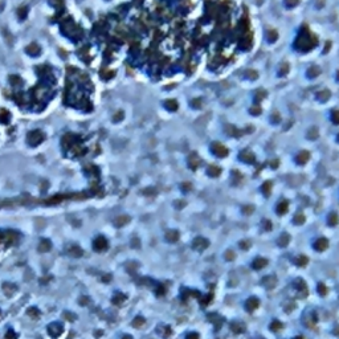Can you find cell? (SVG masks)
I'll return each mask as SVG.
<instances>
[{
	"label": "cell",
	"mask_w": 339,
	"mask_h": 339,
	"mask_svg": "<svg viewBox=\"0 0 339 339\" xmlns=\"http://www.w3.org/2000/svg\"><path fill=\"white\" fill-rule=\"evenodd\" d=\"M64 329H63V325L59 323V322H54V323H50L48 326V333L52 338H59L61 334H63Z\"/></svg>",
	"instance_id": "obj_1"
},
{
	"label": "cell",
	"mask_w": 339,
	"mask_h": 339,
	"mask_svg": "<svg viewBox=\"0 0 339 339\" xmlns=\"http://www.w3.org/2000/svg\"><path fill=\"white\" fill-rule=\"evenodd\" d=\"M42 139H44V135H42L41 131H38V130H34L28 135V143L32 144V146L40 144L42 142Z\"/></svg>",
	"instance_id": "obj_2"
},
{
	"label": "cell",
	"mask_w": 339,
	"mask_h": 339,
	"mask_svg": "<svg viewBox=\"0 0 339 339\" xmlns=\"http://www.w3.org/2000/svg\"><path fill=\"white\" fill-rule=\"evenodd\" d=\"M93 248H94V250H97V252H103L105 249H107V240L105 239L103 236H98L94 240Z\"/></svg>",
	"instance_id": "obj_3"
},
{
	"label": "cell",
	"mask_w": 339,
	"mask_h": 339,
	"mask_svg": "<svg viewBox=\"0 0 339 339\" xmlns=\"http://www.w3.org/2000/svg\"><path fill=\"white\" fill-rule=\"evenodd\" d=\"M193 249H196V250H204L207 246H208V240H205L203 239V237H197V239L193 240Z\"/></svg>",
	"instance_id": "obj_4"
},
{
	"label": "cell",
	"mask_w": 339,
	"mask_h": 339,
	"mask_svg": "<svg viewBox=\"0 0 339 339\" xmlns=\"http://www.w3.org/2000/svg\"><path fill=\"white\" fill-rule=\"evenodd\" d=\"M327 246H329V241L326 239H318L314 244V248H315V250H318V252H323Z\"/></svg>",
	"instance_id": "obj_5"
},
{
	"label": "cell",
	"mask_w": 339,
	"mask_h": 339,
	"mask_svg": "<svg viewBox=\"0 0 339 339\" xmlns=\"http://www.w3.org/2000/svg\"><path fill=\"white\" fill-rule=\"evenodd\" d=\"M166 240L168 243H175L179 240V232L178 231H168L166 233Z\"/></svg>",
	"instance_id": "obj_6"
},
{
	"label": "cell",
	"mask_w": 339,
	"mask_h": 339,
	"mask_svg": "<svg viewBox=\"0 0 339 339\" xmlns=\"http://www.w3.org/2000/svg\"><path fill=\"white\" fill-rule=\"evenodd\" d=\"M265 265H268V260L262 258V257H258L253 261V268L254 269H262Z\"/></svg>",
	"instance_id": "obj_7"
},
{
	"label": "cell",
	"mask_w": 339,
	"mask_h": 339,
	"mask_svg": "<svg viewBox=\"0 0 339 339\" xmlns=\"http://www.w3.org/2000/svg\"><path fill=\"white\" fill-rule=\"evenodd\" d=\"M50 248H52V244H50V241L46 239L41 240L40 245H38V250H40V252H48V250H50Z\"/></svg>",
	"instance_id": "obj_8"
},
{
	"label": "cell",
	"mask_w": 339,
	"mask_h": 339,
	"mask_svg": "<svg viewBox=\"0 0 339 339\" xmlns=\"http://www.w3.org/2000/svg\"><path fill=\"white\" fill-rule=\"evenodd\" d=\"M260 305V302H258V299L256 297H252V298H249L248 299V302H246V306H248V309L249 310H254V309H257Z\"/></svg>",
	"instance_id": "obj_9"
},
{
	"label": "cell",
	"mask_w": 339,
	"mask_h": 339,
	"mask_svg": "<svg viewBox=\"0 0 339 339\" xmlns=\"http://www.w3.org/2000/svg\"><path fill=\"white\" fill-rule=\"evenodd\" d=\"M27 52L29 54H33V56H37L38 53H40V46L37 45V44H34V42H32L30 44V45L27 48Z\"/></svg>",
	"instance_id": "obj_10"
},
{
	"label": "cell",
	"mask_w": 339,
	"mask_h": 339,
	"mask_svg": "<svg viewBox=\"0 0 339 339\" xmlns=\"http://www.w3.org/2000/svg\"><path fill=\"white\" fill-rule=\"evenodd\" d=\"M69 254H70V256L80 257V256H82V249H81L78 245H73V246H72V249L69 250Z\"/></svg>",
	"instance_id": "obj_11"
},
{
	"label": "cell",
	"mask_w": 339,
	"mask_h": 339,
	"mask_svg": "<svg viewBox=\"0 0 339 339\" xmlns=\"http://www.w3.org/2000/svg\"><path fill=\"white\" fill-rule=\"evenodd\" d=\"M27 313H28V315H29V317H32L33 319H37L38 317H40V314H41L40 310H38L37 307H30V309H28V311H27Z\"/></svg>",
	"instance_id": "obj_12"
},
{
	"label": "cell",
	"mask_w": 339,
	"mask_h": 339,
	"mask_svg": "<svg viewBox=\"0 0 339 339\" xmlns=\"http://www.w3.org/2000/svg\"><path fill=\"white\" fill-rule=\"evenodd\" d=\"M289 241H290V237H289V235H286V233H284V235L280 237L278 243H280V245H281V246H286V245L289 244Z\"/></svg>",
	"instance_id": "obj_13"
},
{
	"label": "cell",
	"mask_w": 339,
	"mask_h": 339,
	"mask_svg": "<svg viewBox=\"0 0 339 339\" xmlns=\"http://www.w3.org/2000/svg\"><path fill=\"white\" fill-rule=\"evenodd\" d=\"M125 299H126V297L123 296V294L118 293V294H115V296H114V298H113V303H115V305H119V303H122L123 301H125Z\"/></svg>",
	"instance_id": "obj_14"
},
{
	"label": "cell",
	"mask_w": 339,
	"mask_h": 339,
	"mask_svg": "<svg viewBox=\"0 0 339 339\" xmlns=\"http://www.w3.org/2000/svg\"><path fill=\"white\" fill-rule=\"evenodd\" d=\"M127 221H130V217L129 216H122V217H118L115 220V224L118 227H121V225H123V224H126Z\"/></svg>",
	"instance_id": "obj_15"
},
{
	"label": "cell",
	"mask_w": 339,
	"mask_h": 339,
	"mask_svg": "<svg viewBox=\"0 0 339 339\" xmlns=\"http://www.w3.org/2000/svg\"><path fill=\"white\" fill-rule=\"evenodd\" d=\"M329 224H330V225H337V224H338V215L337 213H331V215H330Z\"/></svg>",
	"instance_id": "obj_16"
},
{
	"label": "cell",
	"mask_w": 339,
	"mask_h": 339,
	"mask_svg": "<svg viewBox=\"0 0 339 339\" xmlns=\"http://www.w3.org/2000/svg\"><path fill=\"white\" fill-rule=\"evenodd\" d=\"M144 323V319L142 318V317H136V318L133 321V326H135V327H140Z\"/></svg>",
	"instance_id": "obj_17"
},
{
	"label": "cell",
	"mask_w": 339,
	"mask_h": 339,
	"mask_svg": "<svg viewBox=\"0 0 339 339\" xmlns=\"http://www.w3.org/2000/svg\"><path fill=\"white\" fill-rule=\"evenodd\" d=\"M17 338V334L14 331V329H10L6 334V339H16Z\"/></svg>",
	"instance_id": "obj_18"
},
{
	"label": "cell",
	"mask_w": 339,
	"mask_h": 339,
	"mask_svg": "<svg viewBox=\"0 0 339 339\" xmlns=\"http://www.w3.org/2000/svg\"><path fill=\"white\" fill-rule=\"evenodd\" d=\"M281 327H282V325H281L278 321H273L272 325H270V329L273 330V331H277V330H280Z\"/></svg>",
	"instance_id": "obj_19"
},
{
	"label": "cell",
	"mask_w": 339,
	"mask_h": 339,
	"mask_svg": "<svg viewBox=\"0 0 339 339\" xmlns=\"http://www.w3.org/2000/svg\"><path fill=\"white\" fill-rule=\"evenodd\" d=\"M232 329H233V331H235V333H243L244 331L243 326L237 325V323H232Z\"/></svg>",
	"instance_id": "obj_20"
},
{
	"label": "cell",
	"mask_w": 339,
	"mask_h": 339,
	"mask_svg": "<svg viewBox=\"0 0 339 339\" xmlns=\"http://www.w3.org/2000/svg\"><path fill=\"white\" fill-rule=\"evenodd\" d=\"M318 293L321 294V296H325V294L327 293V288H326L323 284H319L318 285Z\"/></svg>",
	"instance_id": "obj_21"
},
{
	"label": "cell",
	"mask_w": 339,
	"mask_h": 339,
	"mask_svg": "<svg viewBox=\"0 0 339 339\" xmlns=\"http://www.w3.org/2000/svg\"><path fill=\"white\" fill-rule=\"evenodd\" d=\"M286 211H288V204L284 201V203H281L278 205V213H285Z\"/></svg>",
	"instance_id": "obj_22"
},
{
	"label": "cell",
	"mask_w": 339,
	"mask_h": 339,
	"mask_svg": "<svg viewBox=\"0 0 339 339\" xmlns=\"http://www.w3.org/2000/svg\"><path fill=\"white\" fill-rule=\"evenodd\" d=\"M297 264H298L299 266H305L306 264H307V258H306L305 256H301V257L298 258V262H297Z\"/></svg>",
	"instance_id": "obj_23"
},
{
	"label": "cell",
	"mask_w": 339,
	"mask_h": 339,
	"mask_svg": "<svg viewBox=\"0 0 339 339\" xmlns=\"http://www.w3.org/2000/svg\"><path fill=\"white\" fill-rule=\"evenodd\" d=\"M294 221H296V224H302L303 221H305V217H303L302 215H297L296 219H294Z\"/></svg>",
	"instance_id": "obj_24"
},
{
	"label": "cell",
	"mask_w": 339,
	"mask_h": 339,
	"mask_svg": "<svg viewBox=\"0 0 339 339\" xmlns=\"http://www.w3.org/2000/svg\"><path fill=\"white\" fill-rule=\"evenodd\" d=\"M19 16L21 17V19H25V16H27V8H20Z\"/></svg>",
	"instance_id": "obj_25"
},
{
	"label": "cell",
	"mask_w": 339,
	"mask_h": 339,
	"mask_svg": "<svg viewBox=\"0 0 339 339\" xmlns=\"http://www.w3.org/2000/svg\"><path fill=\"white\" fill-rule=\"evenodd\" d=\"M186 339H199V335L196 333H190L186 337Z\"/></svg>",
	"instance_id": "obj_26"
},
{
	"label": "cell",
	"mask_w": 339,
	"mask_h": 339,
	"mask_svg": "<svg viewBox=\"0 0 339 339\" xmlns=\"http://www.w3.org/2000/svg\"><path fill=\"white\" fill-rule=\"evenodd\" d=\"M264 227H265L266 231H269V229H272V223L270 221H266V220H265V221H264Z\"/></svg>",
	"instance_id": "obj_27"
},
{
	"label": "cell",
	"mask_w": 339,
	"mask_h": 339,
	"mask_svg": "<svg viewBox=\"0 0 339 339\" xmlns=\"http://www.w3.org/2000/svg\"><path fill=\"white\" fill-rule=\"evenodd\" d=\"M225 258L227 260H233V258H235V256H233V252H231V250H229V252H227Z\"/></svg>",
	"instance_id": "obj_28"
},
{
	"label": "cell",
	"mask_w": 339,
	"mask_h": 339,
	"mask_svg": "<svg viewBox=\"0 0 339 339\" xmlns=\"http://www.w3.org/2000/svg\"><path fill=\"white\" fill-rule=\"evenodd\" d=\"M64 315H65V317H69V318H68L69 321H73L74 318H76V315H73V314H70V313H65V314H64Z\"/></svg>",
	"instance_id": "obj_29"
},
{
	"label": "cell",
	"mask_w": 339,
	"mask_h": 339,
	"mask_svg": "<svg viewBox=\"0 0 339 339\" xmlns=\"http://www.w3.org/2000/svg\"><path fill=\"white\" fill-rule=\"evenodd\" d=\"M240 246H241L243 249H246V248H249V244L245 243V241H241V243H240Z\"/></svg>",
	"instance_id": "obj_30"
},
{
	"label": "cell",
	"mask_w": 339,
	"mask_h": 339,
	"mask_svg": "<svg viewBox=\"0 0 339 339\" xmlns=\"http://www.w3.org/2000/svg\"><path fill=\"white\" fill-rule=\"evenodd\" d=\"M123 339H133V338H131L130 335H125V337H123Z\"/></svg>",
	"instance_id": "obj_31"
},
{
	"label": "cell",
	"mask_w": 339,
	"mask_h": 339,
	"mask_svg": "<svg viewBox=\"0 0 339 339\" xmlns=\"http://www.w3.org/2000/svg\"><path fill=\"white\" fill-rule=\"evenodd\" d=\"M296 339H303V338H301V337H298V338H296Z\"/></svg>",
	"instance_id": "obj_32"
}]
</instances>
